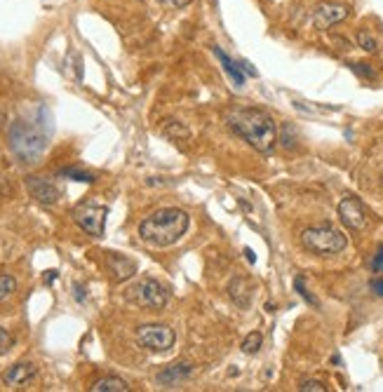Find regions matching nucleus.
<instances>
[{
    "mask_svg": "<svg viewBox=\"0 0 383 392\" xmlns=\"http://www.w3.org/2000/svg\"><path fill=\"white\" fill-rule=\"evenodd\" d=\"M188 230V214L179 207L153 212L139 223V237L153 247H172Z\"/></svg>",
    "mask_w": 383,
    "mask_h": 392,
    "instance_id": "nucleus-1",
    "label": "nucleus"
},
{
    "mask_svg": "<svg viewBox=\"0 0 383 392\" xmlns=\"http://www.w3.org/2000/svg\"><path fill=\"white\" fill-rule=\"evenodd\" d=\"M231 127L261 153H268L278 141V127L273 118L259 109H238L229 115Z\"/></svg>",
    "mask_w": 383,
    "mask_h": 392,
    "instance_id": "nucleus-2",
    "label": "nucleus"
},
{
    "mask_svg": "<svg viewBox=\"0 0 383 392\" xmlns=\"http://www.w3.org/2000/svg\"><path fill=\"white\" fill-rule=\"evenodd\" d=\"M10 148L21 162H35L47 148V134L26 120H15L10 124Z\"/></svg>",
    "mask_w": 383,
    "mask_h": 392,
    "instance_id": "nucleus-3",
    "label": "nucleus"
},
{
    "mask_svg": "<svg viewBox=\"0 0 383 392\" xmlns=\"http://www.w3.org/2000/svg\"><path fill=\"white\" fill-rule=\"evenodd\" d=\"M301 245L318 256H334V254H341L348 247V240L332 225H315V228H306L301 233Z\"/></svg>",
    "mask_w": 383,
    "mask_h": 392,
    "instance_id": "nucleus-4",
    "label": "nucleus"
},
{
    "mask_svg": "<svg viewBox=\"0 0 383 392\" xmlns=\"http://www.w3.org/2000/svg\"><path fill=\"white\" fill-rule=\"evenodd\" d=\"M125 301L136 308H146V310H163L170 301V292L153 277H143L125 289Z\"/></svg>",
    "mask_w": 383,
    "mask_h": 392,
    "instance_id": "nucleus-5",
    "label": "nucleus"
},
{
    "mask_svg": "<svg viewBox=\"0 0 383 392\" xmlns=\"http://www.w3.org/2000/svg\"><path fill=\"white\" fill-rule=\"evenodd\" d=\"M136 343L148 353H167L175 348L177 334L167 324H143L136 329Z\"/></svg>",
    "mask_w": 383,
    "mask_h": 392,
    "instance_id": "nucleus-6",
    "label": "nucleus"
},
{
    "mask_svg": "<svg viewBox=\"0 0 383 392\" xmlns=\"http://www.w3.org/2000/svg\"><path fill=\"white\" fill-rule=\"evenodd\" d=\"M106 209L104 205H94V202H82L73 209V221L78 223V228L85 230L87 235L101 237L104 235V225H106Z\"/></svg>",
    "mask_w": 383,
    "mask_h": 392,
    "instance_id": "nucleus-7",
    "label": "nucleus"
},
{
    "mask_svg": "<svg viewBox=\"0 0 383 392\" xmlns=\"http://www.w3.org/2000/svg\"><path fill=\"white\" fill-rule=\"evenodd\" d=\"M339 218L348 230H364L367 228V212H364L362 202L357 198H344L339 202Z\"/></svg>",
    "mask_w": 383,
    "mask_h": 392,
    "instance_id": "nucleus-8",
    "label": "nucleus"
},
{
    "mask_svg": "<svg viewBox=\"0 0 383 392\" xmlns=\"http://www.w3.org/2000/svg\"><path fill=\"white\" fill-rule=\"evenodd\" d=\"M346 17H348V8H346V5L320 3L313 12V24H315V28H320V31H327V28H332L334 24L344 21Z\"/></svg>",
    "mask_w": 383,
    "mask_h": 392,
    "instance_id": "nucleus-9",
    "label": "nucleus"
},
{
    "mask_svg": "<svg viewBox=\"0 0 383 392\" xmlns=\"http://www.w3.org/2000/svg\"><path fill=\"white\" fill-rule=\"evenodd\" d=\"M26 188L40 205H55L59 200V188L52 181L43 179V176H26Z\"/></svg>",
    "mask_w": 383,
    "mask_h": 392,
    "instance_id": "nucleus-10",
    "label": "nucleus"
},
{
    "mask_svg": "<svg viewBox=\"0 0 383 392\" xmlns=\"http://www.w3.org/2000/svg\"><path fill=\"white\" fill-rule=\"evenodd\" d=\"M35 364L31 362H19V364H12L8 371L3 373V383L10 385V388H24V385H28L35 378Z\"/></svg>",
    "mask_w": 383,
    "mask_h": 392,
    "instance_id": "nucleus-11",
    "label": "nucleus"
},
{
    "mask_svg": "<svg viewBox=\"0 0 383 392\" xmlns=\"http://www.w3.org/2000/svg\"><path fill=\"white\" fill-rule=\"evenodd\" d=\"M106 268H109L111 277L116 282H123L132 277L136 272V263L127 256H123V254H116V252H109L106 254Z\"/></svg>",
    "mask_w": 383,
    "mask_h": 392,
    "instance_id": "nucleus-12",
    "label": "nucleus"
},
{
    "mask_svg": "<svg viewBox=\"0 0 383 392\" xmlns=\"http://www.w3.org/2000/svg\"><path fill=\"white\" fill-rule=\"evenodd\" d=\"M188 376H190V364H172L160 371L158 376H155V381H158V385H163V388H177V385H181Z\"/></svg>",
    "mask_w": 383,
    "mask_h": 392,
    "instance_id": "nucleus-13",
    "label": "nucleus"
},
{
    "mask_svg": "<svg viewBox=\"0 0 383 392\" xmlns=\"http://www.w3.org/2000/svg\"><path fill=\"white\" fill-rule=\"evenodd\" d=\"M214 55H217L219 64H221V66H224L226 75H229V78L233 80V85H235V87H242V85H244V73H242L240 64L233 62V59H231L229 55H226L224 50H219V47H214Z\"/></svg>",
    "mask_w": 383,
    "mask_h": 392,
    "instance_id": "nucleus-14",
    "label": "nucleus"
},
{
    "mask_svg": "<svg viewBox=\"0 0 383 392\" xmlns=\"http://www.w3.org/2000/svg\"><path fill=\"white\" fill-rule=\"evenodd\" d=\"M89 390L92 392H127L130 385L127 381H123V378L118 376H104L99 378V381H94V385H89Z\"/></svg>",
    "mask_w": 383,
    "mask_h": 392,
    "instance_id": "nucleus-15",
    "label": "nucleus"
},
{
    "mask_svg": "<svg viewBox=\"0 0 383 392\" xmlns=\"http://www.w3.org/2000/svg\"><path fill=\"white\" fill-rule=\"evenodd\" d=\"M229 292H231V299L235 301L240 308L249 306V292H247V287H244V280H233Z\"/></svg>",
    "mask_w": 383,
    "mask_h": 392,
    "instance_id": "nucleus-16",
    "label": "nucleus"
},
{
    "mask_svg": "<svg viewBox=\"0 0 383 392\" xmlns=\"http://www.w3.org/2000/svg\"><path fill=\"white\" fill-rule=\"evenodd\" d=\"M59 176H66V179H73V181H80V183H94V176L89 171H82V169H75V167H66L59 171Z\"/></svg>",
    "mask_w": 383,
    "mask_h": 392,
    "instance_id": "nucleus-17",
    "label": "nucleus"
},
{
    "mask_svg": "<svg viewBox=\"0 0 383 392\" xmlns=\"http://www.w3.org/2000/svg\"><path fill=\"white\" fill-rule=\"evenodd\" d=\"M261 343H263V336L259 334V331H252V334H249V336L242 341V353H244V355H254V353H259Z\"/></svg>",
    "mask_w": 383,
    "mask_h": 392,
    "instance_id": "nucleus-18",
    "label": "nucleus"
},
{
    "mask_svg": "<svg viewBox=\"0 0 383 392\" xmlns=\"http://www.w3.org/2000/svg\"><path fill=\"white\" fill-rule=\"evenodd\" d=\"M17 292V280L12 275H0V303Z\"/></svg>",
    "mask_w": 383,
    "mask_h": 392,
    "instance_id": "nucleus-19",
    "label": "nucleus"
},
{
    "mask_svg": "<svg viewBox=\"0 0 383 392\" xmlns=\"http://www.w3.org/2000/svg\"><path fill=\"white\" fill-rule=\"evenodd\" d=\"M357 45H360L364 52H376V50H379V43H376V38L369 31L357 33Z\"/></svg>",
    "mask_w": 383,
    "mask_h": 392,
    "instance_id": "nucleus-20",
    "label": "nucleus"
},
{
    "mask_svg": "<svg viewBox=\"0 0 383 392\" xmlns=\"http://www.w3.org/2000/svg\"><path fill=\"white\" fill-rule=\"evenodd\" d=\"M294 289L299 292V296H301V299L308 303V306H318V301H315V296L310 294L308 289H306V284H303V277H296V280H294Z\"/></svg>",
    "mask_w": 383,
    "mask_h": 392,
    "instance_id": "nucleus-21",
    "label": "nucleus"
},
{
    "mask_svg": "<svg viewBox=\"0 0 383 392\" xmlns=\"http://www.w3.org/2000/svg\"><path fill=\"white\" fill-rule=\"evenodd\" d=\"M350 71H355L360 78H367V80H374L376 78V73H374V68H369V64H348Z\"/></svg>",
    "mask_w": 383,
    "mask_h": 392,
    "instance_id": "nucleus-22",
    "label": "nucleus"
},
{
    "mask_svg": "<svg viewBox=\"0 0 383 392\" xmlns=\"http://www.w3.org/2000/svg\"><path fill=\"white\" fill-rule=\"evenodd\" d=\"M12 336H10V331L8 329H3L0 326V355H5V353H10V348H12Z\"/></svg>",
    "mask_w": 383,
    "mask_h": 392,
    "instance_id": "nucleus-23",
    "label": "nucleus"
},
{
    "mask_svg": "<svg viewBox=\"0 0 383 392\" xmlns=\"http://www.w3.org/2000/svg\"><path fill=\"white\" fill-rule=\"evenodd\" d=\"M299 390L301 392H327V388L320 381H303L299 385Z\"/></svg>",
    "mask_w": 383,
    "mask_h": 392,
    "instance_id": "nucleus-24",
    "label": "nucleus"
},
{
    "mask_svg": "<svg viewBox=\"0 0 383 392\" xmlns=\"http://www.w3.org/2000/svg\"><path fill=\"white\" fill-rule=\"evenodd\" d=\"M163 8H170V10H184V8H188L193 0H158Z\"/></svg>",
    "mask_w": 383,
    "mask_h": 392,
    "instance_id": "nucleus-25",
    "label": "nucleus"
},
{
    "mask_svg": "<svg viewBox=\"0 0 383 392\" xmlns=\"http://www.w3.org/2000/svg\"><path fill=\"white\" fill-rule=\"evenodd\" d=\"M369 265H372V272H383V245L379 247V252H376V256Z\"/></svg>",
    "mask_w": 383,
    "mask_h": 392,
    "instance_id": "nucleus-26",
    "label": "nucleus"
},
{
    "mask_svg": "<svg viewBox=\"0 0 383 392\" xmlns=\"http://www.w3.org/2000/svg\"><path fill=\"white\" fill-rule=\"evenodd\" d=\"M238 64H240V68H242V73H244V75H256V71H254L252 66H249V62H244V59H240V62H238Z\"/></svg>",
    "mask_w": 383,
    "mask_h": 392,
    "instance_id": "nucleus-27",
    "label": "nucleus"
},
{
    "mask_svg": "<svg viewBox=\"0 0 383 392\" xmlns=\"http://www.w3.org/2000/svg\"><path fill=\"white\" fill-rule=\"evenodd\" d=\"M369 287H372L374 294L383 296V280H372V282H369Z\"/></svg>",
    "mask_w": 383,
    "mask_h": 392,
    "instance_id": "nucleus-28",
    "label": "nucleus"
},
{
    "mask_svg": "<svg viewBox=\"0 0 383 392\" xmlns=\"http://www.w3.org/2000/svg\"><path fill=\"white\" fill-rule=\"evenodd\" d=\"M82 292H85V289H82L80 284H75V299H78V301H82V299H85V294H82Z\"/></svg>",
    "mask_w": 383,
    "mask_h": 392,
    "instance_id": "nucleus-29",
    "label": "nucleus"
},
{
    "mask_svg": "<svg viewBox=\"0 0 383 392\" xmlns=\"http://www.w3.org/2000/svg\"><path fill=\"white\" fill-rule=\"evenodd\" d=\"M55 277H57V272H55V270H50V275L45 277V282H47V284H52V282H55Z\"/></svg>",
    "mask_w": 383,
    "mask_h": 392,
    "instance_id": "nucleus-30",
    "label": "nucleus"
},
{
    "mask_svg": "<svg viewBox=\"0 0 383 392\" xmlns=\"http://www.w3.org/2000/svg\"><path fill=\"white\" fill-rule=\"evenodd\" d=\"M244 254H247V259H249V261H252V263H254V252H252V249L247 247V249H244Z\"/></svg>",
    "mask_w": 383,
    "mask_h": 392,
    "instance_id": "nucleus-31",
    "label": "nucleus"
}]
</instances>
